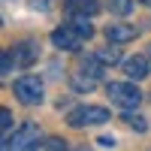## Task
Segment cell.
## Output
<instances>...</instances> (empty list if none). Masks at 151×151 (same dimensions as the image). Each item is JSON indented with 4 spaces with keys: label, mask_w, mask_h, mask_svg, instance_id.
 <instances>
[{
    "label": "cell",
    "mask_w": 151,
    "mask_h": 151,
    "mask_svg": "<svg viewBox=\"0 0 151 151\" xmlns=\"http://www.w3.org/2000/svg\"><path fill=\"white\" fill-rule=\"evenodd\" d=\"M85 40L88 36L82 33V27L79 24H60V27H55L52 30V42L60 48V52H79V48L85 45Z\"/></svg>",
    "instance_id": "cell-1"
},
{
    "label": "cell",
    "mask_w": 151,
    "mask_h": 151,
    "mask_svg": "<svg viewBox=\"0 0 151 151\" xmlns=\"http://www.w3.org/2000/svg\"><path fill=\"white\" fill-rule=\"evenodd\" d=\"M106 97L121 109H133V106H139L142 91L136 85H130V82H109L106 85Z\"/></svg>",
    "instance_id": "cell-2"
},
{
    "label": "cell",
    "mask_w": 151,
    "mask_h": 151,
    "mask_svg": "<svg viewBox=\"0 0 151 151\" xmlns=\"http://www.w3.org/2000/svg\"><path fill=\"white\" fill-rule=\"evenodd\" d=\"M12 94H15L18 103H24V106H40L42 103V82L36 79V76H21V79H15V85H12Z\"/></svg>",
    "instance_id": "cell-3"
},
{
    "label": "cell",
    "mask_w": 151,
    "mask_h": 151,
    "mask_svg": "<svg viewBox=\"0 0 151 151\" xmlns=\"http://www.w3.org/2000/svg\"><path fill=\"white\" fill-rule=\"evenodd\" d=\"M112 115H109V109H103V106H79V109H73L70 112V127H88V124H106Z\"/></svg>",
    "instance_id": "cell-4"
},
{
    "label": "cell",
    "mask_w": 151,
    "mask_h": 151,
    "mask_svg": "<svg viewBox=\"0 0 151 151\" xmlns=\"http://www.w3.org/2000/svg\"><path fill=\"white\" fill-rule=\"evenodd\" d=\"M36 142H40V127H36L33 121L21 124V127L12 133V136H3V148H36Z\"/></svg>",
    "instance_id": "cell-5"
},
{
    "label": "cell",
    "mask_w": 151,
    "mask_h": 151,
    "mask_svg": "<svg viewBox=\"0 0 151 151\" xmlns=\"http://www.w3.org/2000/svg\"><path fill=\"white\" fill-rule=\"evenodd\" d=\"M124 73H127V79H145V76L151 73V58H142V55H133L124 60Z\"/></svg>",
    "instance_id": "cell-6"
},
{
    "label": "cell",
    "mask_w": 151,
    "mask_h": 151,
    "mask_svg": "<svg viewBox=\"0 0 151 151\" xmlns=\"http://www.w3.org/2000/svg\"><path fill=\"white\" fill-rule=\"evenodd\" d=\"M106 40L115 42V45H124V42L136 40V27H130V24H121V21H112L109 27H106Z\"/></svg>",
    "instance_id": "cell-7"
},
{
    "label": "cell",
    "mask_w": 151,
    "mask_h": 151,
    "mask_svg": "<svg viewBox=\"0 0 151 151\" xmlns=\"http://www.w3.org/2000/svg\"><path fill=\"white\" fill-rule=\"evenodd\" d=\"M64 9H67L70 18H76V15H88V18H94L97 12H100V3H97V0H67Z\"/></svg>",
    "instance_id": "cell-8"
},
{
    "label": "cell",
    "mask_w": 151,
    "mask_h": 151,
    "mask_svg": "<svg viewBox=\"0 0 151 151\" xmlns=\"http://www.w3.org/2000/svg\"><path fill=\"white\" fill-rule=\"evenodd\" d=\"M12 58H15L18 67H30L36 60V45L33 42H18L15 48H12Z\"/></svg>",
    "instance_id": "cell-9"
},
{
    "label": "cell",
    "mask_w": 151,
    "mask_h": 151,
    "mask_svg": "<svg viewBox=\"0 0 151 151\" xmlns=\"http://www.w3.org/2000/svg\"><path fill=\"white\" fill-rule=\"evenodd\" d=\"M97 58L103 60V64H118V60H121V55H118V45L112 42V48H103V52H97Z\"/></svg>",
    "instance_id": "cell-10"
},
{
    "label": "cell",
    "mask_w": 151,
    "mask_h": 151,
    "mask_svg": "<svg viewBox=\"0 0 151 151\" xmlns=\"http://www.w3.org/2000/svg\"><path fill=\"white\" fill-rule=\"evenodd\" d=\"M109 9L115 12V15H127L133 9V0H109Z\"/></svg>",
    "instance_id": "cell-11"
},
{
    "label": "cell",
    "mask_w": 151,
    "mask_h": 151,
    "mask_svg": "<svg viewBox=\"0 0 151 151\" xmlns=\"http://www.w3.org/2000/svg\"><path fill=\"white\" fill-rule=\"evenodd\" d=\"M9 127H12V112L3 109L0 112V130H3V136H9Z\"/></svg>",
    "instance_id": "cell-12"
},
{
    "label": "cell",
    "mask_w": 151,
    "mask_h": 151,
    "mask_svg": "<svg viewBox=\"0 0 151 151\" xmlns=\"http://www.w3.org/2000/svg\"><path fill=\"white\" fill-rule=\"evenodd\" d=\"M124 121H127L130 127H136V130H145V127H148V124H145L139 115H124Z\"/></svg>",
    "instance_id": "cell-13"
},
{
    "label": "cell",
    "mask_w": 151,
    "mask_h": 151,
    "mask_svg": "<svg viewBox=\"0 0 151 151\" xmlns=\"http://www.w3.org/2000/svg\"><path fill=\"white\" fill-rule=\"evenodd\" d=\"M36 148H64V139L52 136V139H45V142H36Z\"/></svg>",
    "instance_id": "cell-14"
},
{
    "label": "cell",
    "mask_w": 151,
    "mask_h": 151,
    "mask_svg": "<svg viewBox=\"0 0 151 151\" xmlns=\"http://www.w3.org/2000/svg\"><path fill=\"white\" fill-rule=\"evenodd\" d=\"M12 60H15V58H12V48L3 52V70H0V73H9V70H12Z\"/></svg>",
    "instance_id": "cell-15"
},
{
    "label": "cell",
    "mask_w": 151,
    "mask_h": 151,
    "mask_svg": "<svg viewBox=\"0 0 151 151\" xmlns=\"http://www.w3.org/2000/svg\"><path fill=\"white\" fill-rule=\"evenodd\" d=\"M100 145H103V148H115V139H112V136H100V139H97Z\"/></svg>",
    "instance_id": "cell-16"
},
{
    "label": "cell",
    "mask_w": 151,
    "mask_h": 151,
    "mask_svg": "<svg viewBox=\"0 0 151 151\" xmlns=\"http://www.w3.org/2000/svg\"><path fill=\"white\" fill-rule=\"evenodd\" d=\"M142 3H148V6H151V0H142Z\"/></svg>",
    "instance_id": "cell-17"
},
{
    "label": "cell",
    "mask_w": 151,
    "mask_h": 151,
    "mask_svg": "<svg viewBox=\"0 0 151 151\" xmlns=\"http://www.w3.org/2000/svg\"><path fill=\"white\" fill-rule=\"evenodd\" d=\"M148 58H151V45H148Z\"/></svg>",
    "instance_id": "cell-18"
}]
</instances>
